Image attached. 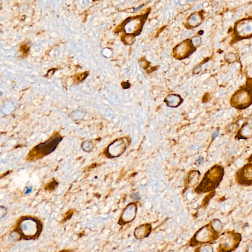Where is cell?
<instances>
[{"instance_id":"6da1fadb","label":"cell","mask_w":252,"mask_h":252,"mask_svg":"<svg viewBox=\"0 0 252 252\" xmlns=\"http://www.w3.org/2000/svg\"><path fill=\"white\" fill-rule=\"evenodd\" d=\"M225 174L224 167L220 165H216L207 171L203 179L197 188L201 193L214 191L219 187L223 180Z\"/></svg>"},{"instance_id":"7a4b0ae2","label":"cell","mask_w":252,"mask_h":252,"mask_svg":"<svg viewBox=\"0 0 252 252\" xmlns=\"http://www.w3.org/2000/svg\"><path fill=\"white\" fill-rule=\"evenodd\" d=\"M233 107L238 110H244L252 104V83H248L244 87L237 91L230 100Z\"/></svg>"},{"instance_id":"3957f363","label":"cell","mask_w":252,"mask_h":252,"mask_svg":"<svg viewBox=\"0 0 252 252\" xmlns=\"http://www.w3.org/2000/svg\"><path fill=\"white\" fill-rule=\"evenodd\" d=\"M40 222L32 218H24L20 222L18 230L25 239H32L38 236L42 231Z\"/></svg>"},{"instance_id":"277c9868","label":"cell","mask_w":252,"mask_h":252,"mask_svg":"<svg viewBox=\"0 0 252 252\" xmlns=\"http://www.w3.org/2000/svg\"><path fill=\"white\" fill-rule=\"evenodd\" d=\"M241 241V235L234 232H226L220 236L219 252H230L237 248Z\"/></svg>"},{"instance_id":"5b68a950","label":"cell","mask_w":252,"mask_h":252,"mask_svg":"<svg viewBox=\"0 0 252 252\" xmlns=\"http://www.w3.org/2000/svg\"><path fill=\"white\" fill-rule=\"evenodd\" d=\"M214 230L211 225H207L201 228L194 237L192 242L194 244H204L209 242L217 239L219 234Z\"/></svg>"},{"instance_id":"8992f818","label":"cell","mask_w":252,"mask_h":252,"mask_svg":"<svg viewBox=\"0 0 252 252\" xmlns=\"http://www.w3.org/2000/svg\"><path fill=\"white\" fill-rule=\"evenodd\" d=\"M62 140V137L61 135L58 134H54L46 142L36 146L33 151L40 156H46L55 150Z\"/></svg>"},{"instance_id":"52a82bcc","label":"cell","mask_w":252,"mask_h":252,"mask_svg":"<svg viewBox=\"0 0 252 252\" xmlns=\"http://www.w3.org/2000/svg\"><path fill=\"white\" fill-rule=\"evenodd\" d=\"M235 180L241 186H252V162H249L238 170L235 174Z\"/></svg>"},{"instance_id":"ba28073f","label":"cell","mask_w":252,"mask_h":252,"mask_svg":"<svg viewBox=\"0 0 252 252\" xmlns=\"http://www.w3.org/2000/svg\"><path fill=\"white\" fill-rule=\"evenodd\" d=\"M137 207L134 203L129 204L123 211L119 222L121 224H126L133 221L137 215Z\"/></svg>"},{"instance_id":"9c48e42d","label":"cell","mask_w":252,"mask_h":252,"mask_svg":"<svg viewBox=\"0 0 252 252\" xmlns=\"http://www.w3.org/2000/svg\"><path fill=\"white\" fill-rule=\"evenodd\" d=\"M252 137V119L249 120L244 123L235 135V138L240 139H248Z\"/></svg>"},{"instance_id":"30bf717a","label":"cell","mask_w":252,"mask_h":252,"mask_svg":"<svg viewBox=\"0 0 252 252\" xmlns=\"http://www.w3.org/2000/svg\"><path fill=\"white\" fill-rule=\"evenodd\" d=\"M151 231V226L149 224H145L140 226L134 231V235L138 239H142L146 238L150 234Z\"/></svg>"},{"instance_id":"8fae6325","label":"cell","mask_w":252,"mask_h":252,"mask_svg":"<svg viewBox=\"0 0 252 252\" xmlns=\"http://www.w3.org/2000/svg\"><path fill=\"white\" fill-rule=\"evenodd\" d=\"M81 146L84 151L88 152L92 151L94 147L93 142L91 141H86V142H84Z\"/></svg>"},{"instance_id":"7c38bea8","label":"cell","mask_w":252,"mask_h":252,"mask_svg":"<svg viewBox=\"0 0 252 252\" xmlns=\"http://www.w3.org/2000/svg\"><path fill=\"white\" fill-rule=\"evenodd\" d=\"M198 252H213V247L210 244H206L198 248Z\"/></svg>"},{"instance_id":"4fadbf2b","label":"cell","mask_w":252,"mask_h":252,"mask_svg":"<svg viewBox=\"0 0 252 252\" xmlns=\"http://www.w3.org/2000/svg\"><path fill=\"white\" fill-rule=\"evenodd\" d=\"M7 214V210L5 207L1 206L0 207V215H1V219L5 217V216Z\"/></svg>"},{"instance_id":"5bb4252c","label":"cell","mask_w":252,"mask_h":252,"mask_svg":"<svg viewBox=\"0 0 252 252\" xmlns=\"http://www.w3.org/2000/svg\"><path fill=\"white\" fill-rule=\"evenodd\" d=\"M88 73L85 72L83 74H81L78 75L76 78V79L79 81H81V80H83L84 79L86 78V76H87Z\"/></svg>"},{"instance_id":"9a60e30c","label":"cell","mask_w":252,"mask_h":252,"mask_svg":"<svg viewBox=\"0 0 252 252\" xmlns=\"http://www.w3.org/2000/svg\"><path fill=\"white\" fill-rule=\"evenodd\" d=\"M246 252H252V241L249 244L247 248V250H246Z\"/></svg>"},{"instance_id":"2e32d148","label":"cell","mask_w":252,"mask_h":252,"mask_svg":"<svg viewBox=\"0 0 252 252\" xmlns=\"http://www.w3.org/2000/svg\"><path fill=\"white\" fill-rule=\"evenodd\" d=\"M132 198L134 200H138L139 199V196L137 195V194H134L132 195Z\"/></svg>"},{"instance_id":"e0dca14e","label":"cell","mask_w":252,"mask_h":252,"mask_svg":"<svg viewBox=\"0 0 252 252\" xmlns=\"http://www.w3.org/2000/svg\"><path fill=\"white\" fill-rule=\"evenodd\" d=\"M219 130L217 131V132H215V133L213 134V135H212V138H213V139H215L216 138L218 137V135H219Z\"/></svg>"},{"instance_id":"ac0fdd59","label":"cell","mask_w":252,"mask_h":252,"mask_svg":"<svg viewBox=\"0 0 252 252\" xmlns=\"http://www.w3.org/2000/svg\"><path fill=\"white\" fill-rule=\"evenodd\" d=\"M247 161L248 162H252V154L250 155V157L248 158Z\"/></svg>"},{"instance_id":"d6986e66","label":"cell","mask_w":252,"mask_h":252,"mask_svg":"<svg viewBox=\"0 0 252 252\" xmlns=\"http://www.w3.org/2000/svg\"><path fill=\"white\" fill-rule=\"evenodd\" d=\"M32 191L31 189H28L27 191H26V194H28L29 192H31Z\"/></svg>"},{"instance_id":"ffe728a7","label":"cell","mask_w":252,"mask_h":252,"mask_svg":"<svg viewBox=\"0 0 252 252\" xmlns=\"http://www.w3.org/2000/svg\"><path fill=\"white\" fill-rule=\"evenodd\" d=\"M64 252V251H62V252Z\"/></svg>"}]
</instances>
